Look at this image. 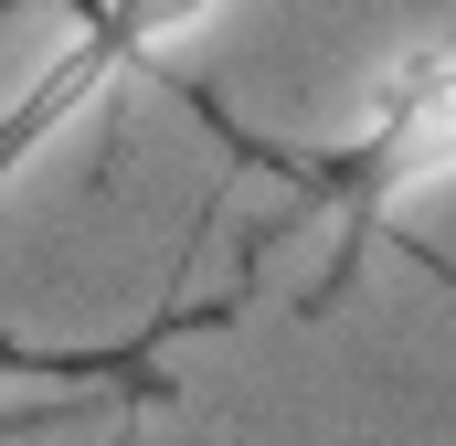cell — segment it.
Here are the masks:
<instances>
[{
  "mask_svg": "<svg viewBox=\"0 0 456 446\" xmlns=\"http://www.w3.org/2000/svg\"><path fill=\"white\" fill-rule=\"evenodd\" d=\"M446 181H456V43H425V54L382 64L350 138L319 160V213L340 223V244H361L371 223H393L403 202H425Z\"/></svg>",
  "mask_w": 456,
  "mask_h": 446,
  "instance_id": "6da1fadb",
  "label": "cell"
},
{
  "mask_svg": "<svg viewBox=\"0 0 456 446\" xmlns=\"http://www.w3.org/2000/svg\"><path fill=\"white\" fill-rule=\"evenodd\" d=\"M202 11H224V0H75V21H64V43H53V64L11 96L0 117V181L43 149V138H64L86 107H107L127 75H149Z\"/></svg>",
  "mask_w": 456,
  "mask_h": 446,
  "instance_id": "7a4b0ae2",
  "label": "cell"
}]
</instances>
